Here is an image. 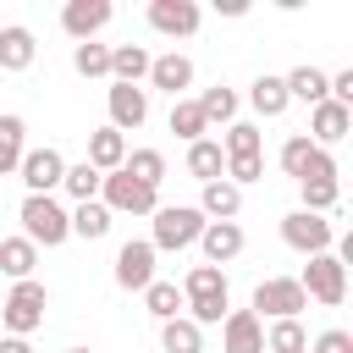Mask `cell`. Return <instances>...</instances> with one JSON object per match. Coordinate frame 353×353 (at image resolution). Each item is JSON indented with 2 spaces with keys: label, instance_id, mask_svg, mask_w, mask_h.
Here are the masks:
<instances>
[{
  "label": "cell",
  "instance_id": "ba28073f",
  "mask_svg": "<svg viewBox=\"0 0 353 353\" xmlns=\"http://www.w3.org/2000/svg\"><path fill=\"white\" fill-rule=\"evenodd\" d=\"M17 176H22V188L28 193H55L61 188V176H66V160H61V149H28L22 154V165H17Z\"/></svg>",
  "mask_w": 353,
  "mask_h": 353
},
{
  "label": "cell",
  "instance_id": "8992f818",
  "mask_svg": "<svg viewBox=\"0 0 353 353\" xmlns=\"http://www.w3.org/2000/svg\"><path fill=\"white\" fill-rule=\"evenodd\" d=\"M331 237H336V226L325 221V215H309V210H292V215H281V243L287 248H298V254H331Z\"/></svg>",
  "mask_w": 353,
  "mask_h": 353
},
{
  "label": "cell",
  "instance_id": "f6af8a7d",
  "mask_svg": "<svg viewBox=\"0 0 353 353\" xmlns=\"http://www.w3.org/2000/svg\"><path fill=\"white\" fill-rule=\"evenodd\" d=\"M72 353H88V347H72Z\"/></svg>",
  "mask_w": 353,
  "mask_h": 353
},
{
  "label": "cell",
  "instance_id": "ee69618b",
  "mask_svg": "<svg viewBox=\"0 0 353 353\" xmlns=\"http://www.w3.org/2000/svg\"><path fill=\"white\" fill-rule=\"evenodd\" d=\"M0 353H33V347H28V336H6V342H0Z\"/></svg>",
  "mask_w": 353,
  "mask_h": 353
},
{
  "label": "cell",
  "instance_id": "9a60e30c",
  "mask_svg": "<svg viewBox=\"0 0 353 353\" xmlns=\"http://www.w3.org/2000/svg\"><path fill=\"white\" fill-rule=\"evenodd\" d=\"M199 248H204V265H226V259H237L243 254V226L237 221H204V232H199Z\"/></svg>",
  "mask_w": 353,
  "mask_h": 353
},
{
  "label": "cell",
  "instance_id": "cb8c5ba5",
  "mask_svg": "<svg viewBox=\"0 0 353 353\" xmlns=\"http://www.w3.org/2000/svg\"><path fill=\"white\" fill-rule=\"evenodd\" d=\"M160 353H204V331L188 314H176V320L160 325Z\"/></svg>",
  "mask_w": 353,
  "mask_h": 353
},
{
  "label": "cell",
  "instance_id": "44dd1931",
  "mask_svg": "<svg viewBox=\"0 0 353 353\" xmlns=\"http://www.w3.org/2000/svg\"><path fill=\"white\" fill-rule=\"evenodd\" d=\"M143 309L165 325V320H176V314L188 309V298H182V287H176V281H160V276H154V281L143 287Z\"/></svg>",
  "mask_w": 353,
  "mask_h": 353
},
{
  "label": "cell",
  "instance_id": "f1b7e54d",
  "mask_svg": "<svg viewBox=\"0 0 353 353\" xmlns=\"http://www.w3.org/2000/svg\"><path fill=\"white\" fill-rule=\"evenodd\" d=\"M110 232V210L99 204V199H88V204H77L72 210V237H83V243H99Z\"/></svg>",
  "mask_w": 353,
  "mask_h": 353
},
{
  "label": "cell",
  "instance_id": "9c48e42d",
  "mask_svg": "<svg viewBox=\"0 0 353 353\" xmlns=\"http://www.w3.org/2000/svg\"><path fill=\"white\" fill-rule=\"evenodd\" d=\"M154 281V248H149V237H132V243H121L116 248V287H127V292H143Z\"/></svg>",
  "mask_w": 353,
  "mask_h": 353
},
{
  "label": "cell",
  "instance_id": "30bf717a",
  "mask_svg": "<svg viewBox=\"0 0 353 353\" xmlns=\"http://www.w3.org/2000/svg\"><path fill=\"white\" fill-rule=\"evenodd\" d=\"M221 353H265V320L254 309H226V320H221Z\"/></svg>",
  "mask_w": 353,
  "mask_h": 353
},
{
  "label": "cell",
  "instance_id": "5b68a950",
  "mask_svg": "<svg viewBox=\"0 0 353 353\" xmlns=\"http://www.w3.org/2000/svg\"><path fill=\"white\" fill-rule=\"evenodd\" d=\"M44 309H50L44 281H17V287H11V298L0 303V320L11 325V336H28V331H39V325H44Z\"/></svg>",
  "mask_w": 353,
  "mask_h": 353
},
{
  "label": "cell",
  "instance_id": "e575fe53",
  "mask_svg": "<svg viewBox=\"0 0 353 353\" xmlns=\"http://www.w3.org/2000/svg\"><path fill=\"white\" fill-rule=\"evenodd\" d=\"M72 66H77L83 77H110V44H94V39L77 44V50H72Z\"/></svg>",
  "mask_w": 353,
  "mask_h": 353
},
{
  "label": "cell",
  "instance_id": "8d00e7d4",
  "mask_svg": "<svg viewBox=\"0 0 353 353\" xmlns=\"http://www.w3.org/2000/svg\"><path fill=\"white\" fill-rule=\"evenodd\" d=\"M309 154H314V143H309V132H292L287 143H281V171L298 182L303 176V165H309Z\"/></svg>",
  "mask_w": 353,
  "mask_h": 353
},
{
  "label": "cell",
  "instance_id": "277c9868",
  "mask_svg": "<svg viewBox=\"0 0 353 353\" xmlns=\"http://www.w3.org/2000/svg\"><path fill=\"white\" fill-rule=\"evenodd\" d=\"M99 204H105L110 215H154V210H160V193L143 188V182H132L127 171H110V176L99 182Z\"/></svg>",
  "mask_w": 353,
  "mask_h": 353
},
{
  "label": "cell",
  "instance_id": "d6986e66",
  "mask_svg": "<svg viewBox=\"0 0 353 353\" xmlns=\"http://www.w3.org/2000/svg\"><path fill=\"white\" fill-rule=\"evenodd\" d=\"M33 55H39V44H33V33H28L22 22L0 28V72H28Z\"/></svg>",
  "mask_w": 353,
  "mask_h": 353
},
{
  "label": "cell",
  "instance_id": "7c38bea8",
  "mask_svg": "<svg viewBox=\"0 0 353 353\" xmlns=\"http://www.w3.org/2000/svg\"><path fill=\"white\" fill-rule=\"evenodd\" d=\"M105 105H110V127H116V132L149 121V94L132 88V83H110V88H105Z\"/></svg>",
  "mask_w": 353,
  "mask_h": 353
},
{
  "label": "cell",
  "instance_id": "60d3db41",
  "mask_svg": "<svg viewBox=\"0 0 353 353\" xmlns=\"http://www.w3.org/2000/svg\"><path fill=\"white\" fill-rule=\"evenodd\" d=\"M298 182H336V160H331V149H314Z\"/></svg>",
  "mask_w": 353,
  "mask_h": 353
},
{
  "label": "cell",
  "instance_id": "d590c367",
  "mask_svg": "<svg viewBox=\"0 0 353 353\" xmlns=\"http://www.w3.org/2000/svg\"><path fill=\"white\" fill-rule=\"evenodd\" d=\"M221 154H226V160L259 154V127H248V121H232V127H226V143H221Z\"/></svg>",
  "mask_w": 353,
  "mask_h": 353
},
{
  "label": "cell",
  "instance_id": "ac0fdd59",
  "mask_svg": "<svg viewBox=\"0 0 353 353\" xmlns=\"http://www.w3.org/2000/svg\"><path fill=\"white\" fill-rule=\"evenodd\" d=\"M121 160H127V138H121L116 127H99V132H88V165H94L99 176L121 171Z\"/></svg>",
  "mask_w": 353,
  "mask_h": 353
},
{
  "label": "cell",
  "instance_id": "6da1fadb",
  "mask_svg": "<svg viewBox=\"0 0 353 353\" xmlns=\"http://www.w3.org/2000/svg\"><path fill=\"white\" fill-rule=\"evenodd\" d=\"M17 221H22V237L33 248H61L72 237V210H61L55 193H28L22 210H17Z\"/></svg>",
  "mask_w": 353,
  "mask_h": 353
},
{
  "label": "cell",
  "instance_id": "7a4b0ae2",
  "mask_svg": "<svg viewBox=\"0 0 353 353\" xmlns=\"http://www.w3.org/2000/svg\"><path fill=\"white\" fill-rule=\"evenodd\" d=\"M199 232H204V215L193 210V204H160L154 210V237H149V248L160 254H176V248H193L199 243Z\"/></svg>",
  "mask_w": 353,
  "mask_h": 353
},
{
  "label": "cell",
  "instance_id": "7402d4cb",
  "mask_svg": "<svg viewBox=\"0 0 353 353\" xmlns=\"http://www.w3.org/2000/svg\"><path fill=\"white\" fill-rule=\"evenodd\" d=\"M33 265H39V248L28 237H0V270L11 281H33Z\"/></svg>",
  "mask_w": 353,
  "mask_h": 353
},
{
  "label": "cell",
  "instance_id": "74e56055",
  "mask_svg": "<svg viewBox=\"0 0 353 353\" xmlns=\"http://www.w3.org/2000/svg\"><path fill=\"white\" fill-rule=\"evenodd\" d=\"M298 193H303V210H309V215H325V210H336V199H342L336 182H298Z\"/></svg>",
  "mask_w": 353,
  "mask_h": 353
},
{
  "label": "cell",
  "instance_id": "83f0119b",
  "mask_svg": "<svg viewBox=\"0 0 353 353\" xmlns=\"http://www.w3.org/2000/svg\"><path fill=\"white\" fill-rule=\"evenodd\" d=\"M121 171H127L132 182H143V188L160 193V182H165V154H160V149H132V154L121 160Z\"/></svg>",
  "mask_w": 353,
  "mask_h": 353
},
{
  "label": "cell",
  "instance_id": "ffe728a7",
  "mask_svg": "<svg viewBox=\"0 0 353 353\" xmlns=\"http://www.w3.org/2000/svg\"><path fill=\"white\" fill-rule=\"evenodd\" d=\"M149 61H154V55H149L143 44H116V50H110V83H132V88H138V83L149 77Z\"/></svg>",
  "mask_w": 353,
  "mask_h": 353
},
{
  "label": "cell",
  "instance_id": "1f68e13d",
  "mask_svg": "<svg viewBox=\"0 0 353 353\" xmlns=\"http://www.w3.org/2000/svg\"><path fill=\"white\" fill-rule=\"evenodd\" d=\"M199 110H204V121H210V127H215V121H226V127H232V116H237V94L215 83V88H204V94H199Z\"/></svg>",
  "mask_w": 353,
  "mask_h": 353
},
{
  "label": "cell",
  "instance_id": "484cf974",
  "mask_svg": "<svg viewBox=\"0 0 353 353\" xmlns=\"http://www.w3.org/2000/svg\"><path fill=\"white\" fill-rule=\"evenodd\" d=\"M248 105L259 110V116H281L292 99H287V83L281 77H270V72H259L254 77V88H248Z\"/></svg>",
  "mask_w": 353,
  "mask_h": 353
},
{
  "label": "cell",
  "instance_id": "f35d334b",
  "mask_svg": "<svg viewBox=\"0 0 353 353\" xmlns=\"http://www.w3.org/2000/svg\"><path fill=\"white\" fill-rule=\"evenodd\" d=\"M188 320H193V325H221V320H226V292H215V298H188Z\"/></svg>",
  "mask_w": 353,
  "mask_h": 353
},
{
  "label": "cell",
  "instance_id": "836d02e7",
  "mask_svg": "<svg viewBox=\"0 0 353 353\" xmlns=\"http://www.w3.org/2000/svg\"><path fill=\"white\" fill-rule=\"evenodd\" d=\"M215 292H226V270H215V265H193L188 281H182V298H215Z\"/></svg>",
  "mask_w": 353,
  "mask_h": 353
},
{
  "label": "cell",
  "instance_id": "e0dca14e",
  "mask_svg": "<svg viewBox=\"0 0 353 353\" xmlns=\"http://www.w3.org/2000/svg\"><path fill=\"white\" fill-rule=\"evenodd\" d=\"M149 83L165 88L171 99H182V88H193V61L176 55V50H171V55H154V61H149Z\"/></svg>",
  "mask_w": 353,
  "mask_h": 353
},
{
  "label": "cell",
  "instance_id": "603a6c76",
  "mask_svg": "<svg viewBox=\"0 0 353 353\" xmlns=\"http://www.w3.org/2000/svg\"><path fill=\"white\" fill-rule=\"evenodd\" d=\"M28 154V121L22 116H0V176H11Z\"/></svg>",
  "mask_w": 353,
  "mask_h": 353
},
{
  "label": "cell",
  "instance_id": "f546056e",
  "mask_svg": "<svg viewBox=\"0 0 353 353\" xmlns=\"http://www.w3.org/2000/svg\"><path fill=\"white\" fill-rule=\"evenodd\" d=\"M171 132H176V138H188V143H199V138L210 132V121H204L199 99H171Z\"/></svg>",
  "mask_w": 353,
  "mask_h": 353
},
{
  "label": "cell",
  "instance_id": "4dcf8cb0",
  "mask_svg": "<svg viewBox=\"0 0 353 353\" xmlns=\"http://www.w3.org/2000/svg\"><path fill=\"white\" fill-rule=\"evenodd\" d=\"M265 353H309V336L298 320H270L265 325Z\"/></svg>",
  "mask_w": 353,
  "mask_h": 353
},
{
  "label": "cell",
  "instance_id": "5bb4252c",
  "mask_svg": "<svg viewBox=\"0 0 353 353\" xmlns=\"http://www.w3.org/2000/svg\"><path fill=\"white\" fill-rule=\"evenodd\" d=\"M105 22H110V0H66V6H61V28H66L77 44H88Z\"/></svg>",
  "mask_w": 353,
  "mask_h": 353
},
{
  "label": "cell",
  "instance_id": "4fadbf2b",
  "mask_svg": "<svg viewBox=\"0 0 353 353\" xmlns=\"http://www.w3.org/2000/svg\"><path fill=\"white\" fill-rule=\"evenodd\" d=\"M309 132H314V138H309L314 149H331V143H342V138L353 132V110L336 105V99H320V105L309 110Z\"/></svg>",
  "mask_w": 353,
  "mask_h": 353
},
{
  "label": "cell",
  "instance_id": "d4e9b609",
  "mask_svg": "<svg viewBox=\"0 0 353 353\" xmlns=\"http://www.w3.org/2000/svg\"><path fill=\"white\" fill-rule=\"evenodd\" d=\"M281 83H287V99H303L309 110L325 99V72H320V66H292Z\"/></svg>",
  "mask_w": 353,
  "mask_h": 353
},
{
  "label": "cell",
  "instance_id": "4316f807",
  "mask_svg": "<svg viewBox=\"0 0 353 353\" xmlns=\"http://www.w3.org/2000/svg\"><path fill=\"white\" fill-rule=\"evenodd\" d=\"M188 171H193L199 182H215V176H226V154H221V143H215V138H199V143H188Z\"/></svg>",
  "mask_w": 353,
  "mask_h": 353
},
{
  "label": "cell",
  "instance_id": "ab89813d",
  "mask_svg": "<svg viewBox=\"0 0 353 353\" xmlns=\"http://www.w3.org/2000/svg\"><path fill=\"white\" fill-rule=\"evenodd\" d=\"M259 171H265V160H259V154L226 160V182H232V188H248V182H259Z\"/></svg>",
  "mask_w": 353,
  "mask_h": 353
},
{
  "label": "cell",
  "instance_id": "3957f363",
  "mask_svg": "<svg viewBox=\"0 0 353 353\" xmlns=\"http://www.w3.org/2000/svg\"><path fill=\"white\" fill-rule=\"evenodd\" d=\"M298 287H303V298H314V303H325V309H336V303L347 298V265H342L336 254H314V259L303 265V276H298Z\"/></svg>",
  "mask_w": 353,
  "mask_h": 353
},
{
  "label": "cell",
  "instance_id": "7bdbcfd3",
  "mask_svg": "<svg viewBox=\"0 0 353 353\" xmlns=\"http://www.w3.org/2000/svg\"><path fill=\"white\" fill-rule=\"evenodd\" d=\"M215 6H221V17H243L248 11V0H215Z\"/></svg>",
  "mask_w": 353,
  "mask_h": 353
},
{
  "label": "cell",
  "instance_id": "52a82bcc",
  "mask_svg": "<svg viewBox=\"0 0 353 353\" xmlns=\"http://www.w3.org/2000/svg\"><path fill=\"white\" fill-rule=\"evenodd\" d=\"M298 309H309L298 276H270V281L254 287V314H259V320H265V314H270V320H298Z\"/></svg>",
  "mask_w": 353,
  "mask_h": 353
},
{
  "label": "cell",
  "instance_id": "2e32d148",
  "mask_svg": "<svg viewBox=\"0 0 353 353\" xmlns=\"http://www.w3.org/2000/svg\"><path fill=\"white\" fill-rule=\"evenodd\" d=\"M204 221H237V210H243V188H232L226 176H215V182H204V193H199V204H193Z\"/></svg>",
  "mask_w": 353,
  "mask_h": 353
},
{
  "label": "cell",
  "instance_id": "b9f144b4",
  "mask_svg": "<svg viewBox=\"0 0 353 353\" xmlns=\"http://www.w3.org/2000/svg\"><path fill=\"white\" fill-rule=\"evenodd\" d=\"M309 353H353V336H347L342 325H331V331H320V336H314V347H309Z\"/></svg>",
  "mask_w": 353,
  "mask_h": 353
},
{
  "label": "cell",
  "instance_id": "d6a6232c",
  "mask_svg": "<svg viewBox=\"0 0 353 353\" xmlns=\"http://www.w3.org/2000/svg\"><path fill=\"white\" fill-rule=\"evenodd\" d=\"M99 182H105V176H99V171H94L88 160H83V165H66V176H61V188H66V193H72L77 204L99 199Z\"/></svg>",
  "mask_w": 353,
  "mask_h": 353
},
{
  "label": "cell",
  "instance_id": "8fae6325",
  "mask_svg": "<svg viewBox=\"0 0 353 353\" xmlns=\"http://www.w3.org/2000/svg\"><path fill=\"white\" fill-rule=\"evenodd\" d=\"M149 28L165 39H193L199 33V6L193 0H149Z\"/></svg>",
  "mask_w": 353,
  "mask_h": 353
}]
</instances>
